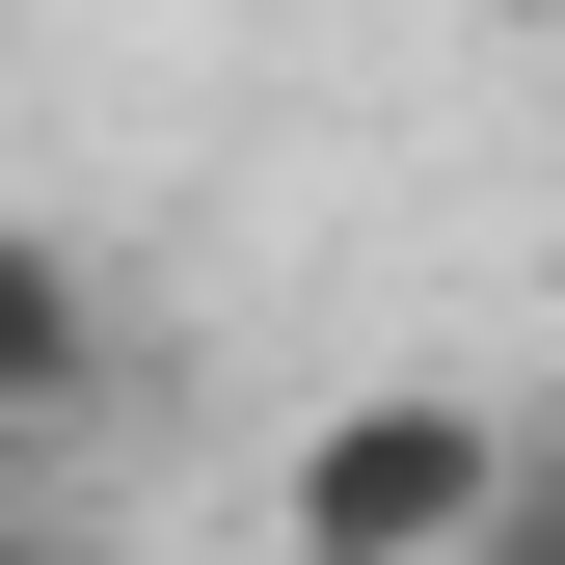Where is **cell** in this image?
<instances>
[{"label":"cell","mask_w":565,"mask_h":565,"mask_svg":"<svg viewBox=\"0 0 565 565\" xmlns=\"http://www.w3.org/2000/svg\"><path fill=\"white\" fill-rule=\"evenodd\" d=\"M512 404H458V377H377V404H323L297 458H269V539L297 565H484V512H512Z\"/></svg>","instance_id":"cell-1"},{"label":"cell","mask_w":565,"mask_h":565,"mask_svg":"<svg viewBox=\"0 0 565 565\" xmlns=\"http://www.w3.org/2000/svg\"><path fill=\"white\" fill-rule=\"evenodd\" d=\"M82 404H108V297H82L54 216H0V458H54Z\"/></svg>","instance_id":"cell-2"},{"label":"cell","mask_w":565,"mask_h":565,"mask_svg":"<svg viewBox=\"0 0 565 565\" xmlns=\"http://www.w3.org/2000/svg\"><path fill=\"white\" fill-rule=\"evenodd\" d=\"M484 565H565V431L512 458V512H484Z\"/></svg>","instance_id":"cell-3"},{"label":"cell","mask_w":565,"mask_h":565,"mask_svg":"<svg viewBox=\"0 0 565 565\" xmlns=\"http://www.w3.org/2000/svg\"><path fill=\"white\" fill-rule=\"evenodd\" d=\"M0 565H108V539H82V512H54V484H28V458H0Z\"/></svg>","instance_id":"cell-4"}]
</instances>
